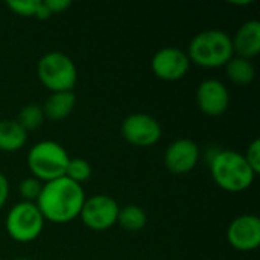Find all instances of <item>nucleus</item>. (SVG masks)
<instances>
[{
    "instance_id": "nucleus-8",
    "label": "nucleus",
    "mask_w": 260,
    "mask_h": 260,
    "mask_svg": "<svg viewBox=\"0 0 260 260\" xmlns=\"http://www.w3.org/2000/svg\"><path fill=\"white\" fill-rule=\"evenodd\" d=\"M120 133L129 145L137 148H151L161 139V125L149 114L134 113L123 119Z\"/></svg>"
},
{
    "instance_id": "nucleus-25",
    "label": "nucleus",
    "mask_w": 260,
    "mask_h": 260,
    "mask_svg": "<svg viewBox=\"0 0 260 260\" xmlns=\"http://www.w3.org/2000/svg\"><path fill=\"white\" fill-rule=\"evenodd\" d=\"M50 17H52V14H50L49 8L46 6V3L38 0L37 11H35V18H38V20H47V18H50Z\"/></svg>"
},
{
    "instance_id": "nucleus-9",
    "label": "nucleus",
    "mask_w": 260,
    "mask_h": 260,
    "mask_svg": "<svg viewBox=\"0 0 260 260\" xmlns=\"http://www.w3.org/2000/svg\"><path fill=\"white\" fill-rule=\"evenodd\" d=\"M154 75L161 81H178L184 78L190 69L189 56L178 47H163L157 50L151 59Z\"/></svg>"
},
{
    "instance_id": "nucleus-13",
    "label": "nucleus",
    "mask_w": 260,
    "mask_h": 260,
    "mask_svg": "<svg viewBox=\"0 0 260 260\" xmlns=\"http://www.w3.org/2000/svg\"><path fill=\"white\" fill-rule=\"evenodd\" d=\"M233 52L239 58L253 59L260 53V21H245L232 37Z\"/></svg>"
},
{
    "instance_id": "nucleus-4",
    "label": "nucleus",
    "mask_w": 260,
    "mask_h": 260,
    "mask_svg": "<svg viewBox=\"0 0 260 260\" xmlns=\"http://www.w3.org/2000/svg\"><path fill=\"white\" fill-rule=\"evenodd\" d=\"M67 151L53 140H43L35 143L27 154V168L32 177L41 183H47L66 175L69 165Z\"/></svg>"
},
{
    "instance_id": "nucleus-11",
    "label": "nucleus",
    "mask_w": 260,
    "mask_h": 260,
    "mask_svg": "<svg viewBox=\"0 0 260 260\" xmlns=\"http://www.w3.org/2000/svg\"><path fill=\"white\" fill-rule=\"evenodd\" d=\"M200 146L192 139L174 140L165 152V166L171 174L184 175L200 161Z\"/></svg>"
},
{
    "instance_id": "nucleus-1",
    "label": "nucleus",
    "mask_w": 260,
    "mask_h": 260,
    "mask_svg": "<svg viewBox=\"0 0 260 260\" xmlns=\"http://www.w3.org/2000/svg\"><path fill=\"white\" fill-rule=\"evenodd\" d=\"M84 201L85 193L82 186L73 183L67 177H61L43 183L35 204L44 221L53 224H67L79 216Z\"/></svg>"
},
{
    "instance_id": "nucleus-3",
    "label": "nucleus",
    "mask_w": 260,
    "mask_h": 260,
    "mask_svg": "<svg viewBox=\"0 0 260 260\" xmlns=\"http://www.w3.org/2000/svg\"><path fill=\"white\" fill-rule=\"evenodd\" d=\"M186 53L190 62L204 69L224 67L235 56L232 37L219 29H209L197 34Z\"/></svg>"
},
{
    "instance_id": "nucleus-26",
    "label": "nucleus",
    "mask_w": 260,
    "mask_h": 260,
    "mask_svg": "<svg viewBox=\"0 0 260 260\" xmlns=\"http://www.w3.org/2000/svg\"><path fill=\"white\" fill-rule=\"evenodd\" d=\"M15 260H30V259H26V257H20V259H15Z\"/></svg>"
},
{
    "instance_id": "nucleus-21",
    "label": "nucleus",
    "mask_w": 260,
    "mask_h": 260,
    "mask_svg": "<svg viewBox=\"0 0 260 260\" xmlns=\"http://www.w3.org/2000/svg\"><path fill=\"white\" fill-rule=\"evenodd\" d=\"M38 0H9L6 6L20 17H35Z\"/></svg>"
},
{
    "instance_id": "nucleus-12",
    "label": "nucleus",
    "mask_w": 260,
    "mask_h": 260,
    "mask_svg": "<svg viewBox=\"0 0 260 260\" xmlns=\"http://www.w3.org/2000/svg\"><path fill=\"white\" fill-rule=\"evenodd\" d=\"M197 104L204 114L212 117L221 116L230 105L229 88L219 79H206L197 88Z\"/></svg>"
},
{
    "instance_id": "nucleus-15",
    "label": "nucleus",
    "mask_w": 260,
    "mask_h": 260,
    "mask_svg": "<svg viewBox=\"0 0 260 260\" xmlns=\"http://www.w3.org/2000/svg\"><path fill=\"white\" fill-rule=\"evenodd\" d=\"M27 142V133L17 120H0V151L15 152L20 151Z\"/></svg>"
},
{
    "instance_id": "nucleus-18",
    "label": "nucleus",
    "mask_w": 260,
    "mask_h": 260,
    "mask_svg": "<svg viewBox=\"0 0 260 260\" xmlns=\"http://www.w3.org/2000/svg\"><path fill=\"white\" fill-rule=\"evenodd\" d=\"M17 122L20 123V126L26 133L38 129L43 125V122H44V113H43L41 105H38V104H27V105H24L20 110V113H18Z\"/></svg>"
},
{
    "instance_id": "nucleus-10",
    "label": "nucleus",
    "mask_w": 260,
    "mask_h": 260,
    "mask_svg": "<svg viewBox=\"0 0 260 260\" xmlns=\"http://www.w3.org/2000/svg\"><path fill=\"white\" fill-rule=\"evenodd\" d=\"M229 244L238 251H253L260 245V219L256 215L235 218L227 230Z\"/></svg>"
},
{
    "instance_id": "nucleus-23",
    "label": "nucleus",
    "mask_w": 260,
    "mask_h": 260,
    "mask_svg": "<svg viewBox=\"0 0 260 260\" xmlns=\"http://www.w3.org/2000/svg\"><path fill=\"white\" fill-rule=\"evenodd\" d=\"M44 3L49 8L52 15L53 14H62V12H66L72 6L70 0H44Z\"/></svg>"
},
{
    "instance_id": "nucleus-16",
    "label": "nucleus",
    "mask_w": 260,
    "mask_h": 260,
    "mask_svg": "<svg viewBox=\"0 0 260 260\" xmlns=\"http://www.w3.org/2000/svg\"><path fill=\"white\" fill-rule=\"evenodd\" d=\"M225 72L229 79L235 84V85H250L256 76V70L254 66L250 59L245 58H239V56H233L227 64H225Z\"/></svg>"
},
{
    "instance_id": "nucleus-24",
    "label": "nucleus",
    "mask_w": 260,
    "mask_h": 260,
    "mask_svg": "<svg viewBox=\"0 0 260 260\" xmlns=\"http://www.w3.org/2000/svg\"><path fill=\"white\" fill-rule=\"evenodd\" d=\"M9 197V181L8 178L0 172V210L5 207Z\"/></svg>"
},
{
    "instance_id": "nucleus-5",
    "label": "nucleus",
    "mask_w": 260,
    "mask_h": 260,
    "mask_svg": "<svg viewBox=\"0 0 260 260\" xmlns=\"http://www.w3.org/2000/svg\"><path fill=\"white\" fill-rule=\"evenodd\" d=\"M37 75L40 82L52 93L73 91L78 81L75 62L62 52H49L43 55L37 64Z\"/></svg>"
},
{
    "instance_id": "nucleus-6",
    "label": "nucleus",
    "mask_w": 260,
    "mask_h": 260,
    "mask_svg": "<svg viewBox=\"0 0 260 260\" xmlns=\"http://www.w3.org/2000/svg\"><path fill=\"white\" fill-rule=\"evenodd\" d=\"M6 232L11 239L20 244H27L35 241L44 227V218L41 216L35 203L21 201L8 212Z\"/></svg>"
},
{
    "instance_id": "nucleus-20",
    "label": "nucleus",
    "mask_w": 260,
    "mask_h": 260,
    "mask_svg": "<svg viewBox=\"0 0 260 260\" xmlns=\"http://www.w3.org/2000/svg\"><path fill=\"white\" fill-rule=\"evenodd\" d=\"M41 187H43V183L40 180H37L35 177H27L21 180L18 186V192L26 203H35L37 198L40 197Z\"/></svg>"
},
{
    "instance_id": "nucleus-7",
    "label": "nucleus",
    "mask_w": 260,
    "mask_h": 260,
    "mask_svg": "<svg viewBox=\"0 0 260 260\" xmlns=\"http://www.w3.org/2000/svg\"><path fill=\"white\" fill-rule=\"evenodd\" d=\"M119 204L110 195H93L85 198L79 218L93 232H105L117 224Z\"/></svg>"
},
{
    "instance_id": "nucleus-2",
    "label": "nucleus",
    "mask_w": 260,
    "mask_h": 260,
    "mask_svg": "<svg viewBox=\"0 0 260 260\" xmlns=\"http://www.w3.org/2000/svg\"><path fill=\"white\" fill-rule=\"evenodd\" d=\"M210 174L213 181L225 192H244L253 181L256 174L248 166L244 154L232 149L216 151L210 158Z\"/></svg>"
},
{
    "instance_id": "nucleus-22",
    "label": "nucleus",
    "mask_w": 260,
    "mask_h": 260,
    "mask_svg": "<svg viewBox=\"0 0 260 260\" xmlns=\"http://www.w3.org/2000/svg\"><path fill=\"white\" fill-rule=\"evenodd\" d=\"M245 160L248 163V166L253 169V172L257 175L260 172V140L259 139H254L248 148H247V152H245Z\"/></svg>"
},
{
    "instance_id": "nucleus-14",
    "label": "nucleus",
    "mask_w": 260,
    "mask_h": 260,
    "mask_svg": "<svg viewBox=\"0 0 260 260\" xmlns=\"http://www.w3.org/2000/svg\"><path fill=\"white\" fill-rule=\"evenodd\" d=\"M76 105V96L73 91H56L50 93V96L46 99L43 108L44 119L50 122H59L70 116Z\"/></svg>"
},
{
    "instance_id": "nucleus-17",
    "label": "nucleus",
    "mask_w": 260,
    "mask_h": 260,
    "mask_svg": "<svg viewBox=\"0 0 260 260\" xmlns=\"http://www.w3.org/2000/svg\"><path fill=\"white\" fill-rule=\"evenodd\" d=\"M146 221H148L146 212L142 207L136 206V204H129V206H125V207L119 209L117 224L125 232H131V233L140 232V230L145 229Z\"/></svg>"
},
{
    "instance_id": "nucleus-19",
    "label": "nucleus",
    "mask_w": 260,
    "mask_h": 260,
    "mask_svg": "<svg viewBox=\"0 0 260 260\" xmlns=\"http://www.w3.org/2000/svg\"><path fill=\"white\" fill-rule=\"evenodd\" d=\"M64 177H67L73 183L82 184L91 177V165L84 158H70Z\"/></svg>"
}]
</instances>
